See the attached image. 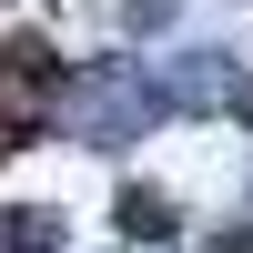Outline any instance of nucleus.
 I'll return each mask as SVG.
<instances>
[{"instance_id": "1", "label": "nucleus", "mask_w": 253, "mask_h": 253, "mask_svg": "<svg viewBox=\"0 0 253 253\" xmlns=\"http://www.w3.org/2000/svg\"><path fill=\"white\" fill-rule=\"evenodd\" d=\"M61 112H71L91 142H132V132H152V122L172 112V91H162L142 61H112V71H81V81H61Z\"/></svg>"}, {"instance_id": "2", "label": "nucleus", "mask_w": 253, "mask_h": 253, "mask_svg": "<svg viewBox=\"0 0 253 253\" xmlns=\"http://www.w3.org/2000/svg\"><path fill=\"white\" fill-rule=\"evenodd\" d=\"M112 223H122L132 243H162V233H172V203H162V193H142V182H132V193L112 203Z\"/></svg>"}]
</instances>
